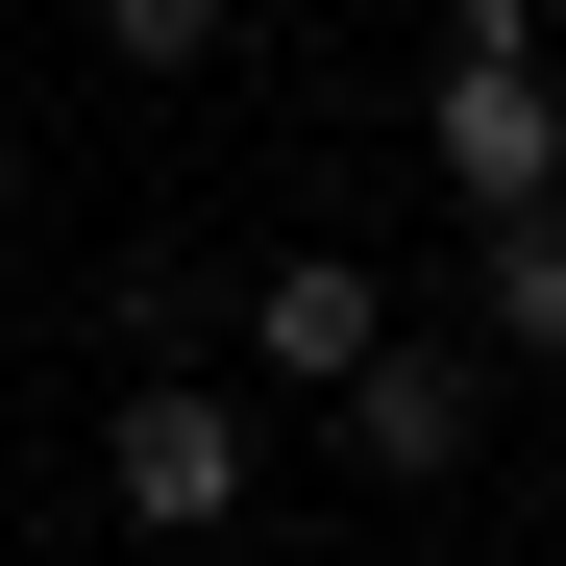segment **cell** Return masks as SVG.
Returning a JSON list of instances; mask_svg holds the SVG:
<instances>
[{"instance_id": "277c9868", "label": "cell", "mask_w": 566, "mask_h": 566, "mask_svg": "<svg viewBox=\"0 0 566 566\" xmlns=\"http://www.w3.org/2000/svg\"><path fill=\"white\" fill-rule=\"evenodd\" d=\"M468 443H493V395H468L443 345H369V369H345V468H395V493H443Z\"/></svg>"}, {"instance_id": "7a4b0ae2", "label": "cell", "mask_w": 566, "mask_h": 566, "mask_svg": "<svg viewBox=\"0 0 566 566\" xmlns=\"http://www.w3.org/2000/svg\"><path fill=\"white\" fill-rule=\"evenodd\" d=\"M99 493H124L148 542H222V517H247V395H198V369H148V395L99 419Z\"/></svg>"}, {"instance_id": "3957f363", "label": "cell", "mask_w": 566, "mask_h": 566, "mask_svg": "<svg viewBox=\"0 0 566 566\" xmlns=\"http://www.w3.org/2000/svg\"><path fill=\"white\" fill-rule=\"evenodd\" d=\"M369 345H395V271H369V247H271L247 271V369H271V395H345Z\"/></svg>"}, {"instance_id": "8992f818", "label": "cell", "mask_w": 566, "mask_h": 566, "mask_svg": "<svg viewBox=\"0 0 566 566\" xmlns=\"http://www.w3.org/2000/svg\"><path fill=\"white\" fill-rule=\"evenodd\" d=\"M99 50H124V74H198V50H222V0H99Z\"/></svg>"}, {"instance_id": "5b68a950", "label": "cell", "mask_w": 566, "mask_h": 566, "mask_svg": "<svg viewBox=\"0 0 566 566\" xmlns=\"http://www.w3.org/2000/svg\"><path fill=\"white\" fill-rule=\"evenodd\" d=\"M468 271H493V345L566 369V198H542V222H468Z\"/></svg>"}, {"instance_id": "6da1fadb", "label": "cell", "mask_w": 566, "mask_h": 566, "mask_svg": "<svg viewBox=\"0 0 566 566\" xmlns=\"http://www.w3.org/2000/svg\"><path fill=\"white\" fill-rule=\"evenodd\" d=\"M419 124H443V198L468 222H542L566 198V50H542V0H468L443 74H419Z\"/></svg>"}]
</instances>
